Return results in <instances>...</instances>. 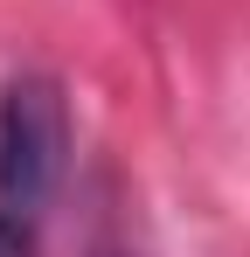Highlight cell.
Segmentation results:
<instances>
[{
  "label": "cell",
  "mask_w": 250,
  "mask_h": 257,
  "mask_svg": "<svg viewBox=\"0 0 250 257\" xmlns=\"http://www.w3.org/2000/svg\"><path fill=\"white\" fill-rule=\"evenodd\" d=\"M0 257H35V222L0 209Z\"/></svg>",
  "instance_id": "cell-2"
},
{
  "label": "cell",
  "mask_w": 250,
  "mask_h": 257,
  "mask_svg": "<svg viewBox=\"0 0 250 257\" xmlns=\"http://www.w3.org/2000/svg\"><path fill=\"white\" fill-rule=\"evenodd\" d=\"M70 174V97L56 77L21 70L0 90V209L35 222Z\"/></svg>",
  "instance_id": "cell-1"
}]
</instances>
